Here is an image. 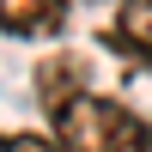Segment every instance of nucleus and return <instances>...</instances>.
I'll return each mask as SVG.
<instances>
[{
	"label": "nucleus",
	"mask_w": 152,
	"mask_h": 152,
	"mask_svg": "<svg viewBox=\"0 0 152 152\" xmlns=\"http://www.w3.org/2000/svg\"><path fill=\"white\" fill-rule=\"evenodd\" d=\"M0 31L49 43V37L67 31V0H0Z\"/></svg>",
	"instance_id": "nucleus-2"
},
{
	"label": "nucleus",
	"mask_w": 152,
	"mask_h": 152,
	"mask_svg": "<svg viewBox=\"0 0 152 152\" xmlns=\"http://www.w3.org/2000/svg\"><path fill=\"white\" fill-rule=\"evenodd\" d=\"M104 43L116 49V55L152 67V0H122V6H116V24L104 31Z\"/></svg>",
	"instance_id": "nucleus-3"
},
{
	"label": "nucleus",
	"mask_w": 152,
	"mask_h": 152,
	"mask_svg": "<svg viewBox=\"0 0 152 152\" xmlns=\"http://www.w3.org/2000/svg\"><path fill=\"white\" fill-rule=\"evenodd\" d=\"M49 134L73 152H152V122L97 91H79L73 104H61L49 116Z\"/></svg>",
	"instance_id": "nucleus-1"
},
{
	"label": "nucleus",
	"mask_w": 152,
	"mask_h": 152,
	"mask_svg": "<svg viewBox=\"0 0 152 152\" xmlns=\"http://www.w3.org/2000/svg\"><path fill=\"white\" fill-rule=\"evenodd\" d=\"M37 91H43V110L55 116L61 104H73V97L85 91V61L79 55H49L43 67H37Z\"/></svg>",
	"instance_id": "nucleus-4"
},
{
	"label": "nucleus",
	"mask_w": 152,
	"mask_h": 152,
	"mask_svg": "<svg viewBox=\"0 0 152 152\" xmlns=\"http://www.w3.org/2000/svg\"><path fill=\"white\" fill-rule=\"evenodd\" d=\"M0 152H73L55 134H0Z\"/></svg>",
	"instance_id": "nucleus-5"
}]
</instances>
